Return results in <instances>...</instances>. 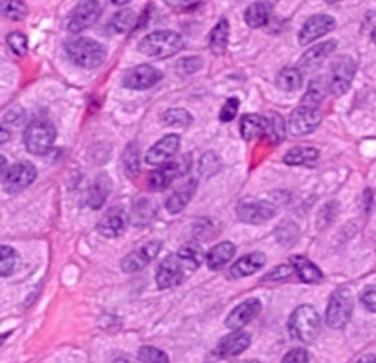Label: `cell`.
Masks as SVG:
<instances>
[{"instance_id":"1","label":"cell","mask_w":376,"mask_h":363,"mask_svg":"<svg viewBox=\"0 0 376 363\" xmlns=\"http://www.w3.org/2000/svg\"><path fill=\"white\" fill-rule=\"evenodd\" d=\"M65 50H67L68 59L77 67L84 68V70L99 68L106 59V52L103 45H99L98 40L87 39V37L68 40L65 45Z\"/></svg>"},{"instance_id":"2","label":"cell","mask_w":376,"mask_h":363,"mask_svg":"<svg viewBox=\"0 0 376 363\" xmlns=\"http://www.w3.org/2000/svg\"><path fill=\"white\" fill-rule=\"evenodd\" d=\"M288 330L294 340L301 343H312L321 330V318L318 311L310 305L297 306L288 319Z\"/></svg>"},{"instance_id":"3","label":"cell","mask_w":376,"mask_h":363,"mask_svg":"<svg viewBox=\"0 0 376 363\" xmlns=\"http://www.w3.org/2000/svg\"><path fill=\"white\" fill-rule=\"evenodd\" d=\"M184 48V39L177 31H153L138 43V50L149 57H171Z\"/></svg>"},{"instance_id":"4","label":"cell","mask_w":376,"mask_h":363,"mask_svg":"<svg viewBox=\"0 0 376 363\" xmlns=\"http://www.w3.org/2000/svg\"><path fill=\"white\" fill-rule=\"evenodd\" d=\"M354 311V301H353V292L349 288L341 286L338 290H334L328 299L327 312H325V321L331 328L334 330H340V328H345L347 323L353 318Z\"/></svg>"},{"instance_id":"5","label":"cell","mask_w":376,"mask_h":363,"mask_svg":"<svg viewBox=\"0 0 376 363\" xmlns=\"http://www.w3.org/2000/svg\"><path fill=\"white\" fill-rule=\"evenodd\" d=\"M57 130L48 120H33L24 130V145L35 156H43L52 149Z\"/></svg>"},{"instance_id":"6","label":"cell","mask_w":376,"mask_h":363,"mask_svg":"<svg viewBox=\"0 0 376 363\" xmlns=\"http://www.w3.org/2000/svg\"><path fill=\"white\" fill-rule=\"evenodd\" d=\"M191 162H193V160H191L189 155H184L182 158L173 160V162H167V164H164L162 167H158L156 171H153V173L149 174L147 187H149L150 191L167 189V187L171 186L177 178L184 177V174L189 171Z\"/></svg>"},{"instance_id":"7","label":"cell","mask_w":376,"mask_h":363,"mask_svg":"<svg viewBox=\"0 0 376 363\" xmlns=\"http://www.w3.org/2000/svg\"><path fill=\"white\" fill-rule=\"evenodd\" d=\"M321 120H324V112L319 111V106L301 105L288 118L287 129L294 136H306L318 129Z\"/></svg>"},{"instance_id":"8","label":"cell","mask_w":376,"mask_h":363,"mask_svg":"<svg viewBox=\"0 0 376 363\" xmlns=\"http://www.w3.org/2000/svg\"><path fill=\"white\" fill-rule=\"evenodd\" d=\"M37 178V169L31 164H15L2 174V186H4L6 193L9 195H15V193H21L26 187H30Z\"/></svg>"},{"instance_id":"9","label":"cell","mask_w":376,"mask_h":363,"mask_svg":"<svg viewBox=\"0 0 376 363\" xmlns=\"http://www.w3.org/2000/svg\"><path fill=\"white\" fill-rule=\"evenodd\" d=\"M99 15H101V4L98 0H81L68 17V31L70 33H81V31L92 26L99 18Z\"/></svg>"},{"instance_id":"10","label":"cell","mask_w":376,"mask_h":363,"mask_svg":"<svg viewBox=\"0 0 376 363\" xmlns=\"http://www.w3.org/2000/svg\"><path fill=\"white\" fill-rule=\"evenodd\" d=\"M354 74H356V62L349 57H338L331 68V79H328V86L334 96H343L353 84Z\"/></svg>"},{"instance_id":"11","label":"cell","mask_w":376,"mask_h":363,"mask_svg":"<svg viewBox=\"0 0 376 363\" xmlns=\"http://www.w3.org/2000/svg\"><path fill=\"white\" fill-rule=\"evenodd\" d=\"M184 268H186V264H184L178 253H171L160 262L158 270H156V284H158L160 290L180 284L184 279Z\"/></svg>"},{"instance_id":"12","label":"cell","mask_w":376,"mask_h":363,"mask_svg":"<svg viewBox=\"0 0 376 363\" xmlns=\"http://www.w3.org/2000/svg\"><path fill=\"white\" fill-rule=\"evenodd\" d=\"M275 213H277L275 206L265 200H244L237 208V217L246 224H262L274 218Z\"/></svg>"},{"instance_id":"13","label":"cell","mask_w":376,"mask_h":363,"mask_svg":"<svg viewBox=\"0 0 376 363\" xmlns=\"http://www.w3.org/2000/svg\"><path fill=\"white\" fill-rule=\"evenodd\" d=\"M162 250V240H150V242L143 244L138 250L131 252L127 257L121 261V268L127 274H133V272H140L143 270L147 264L155 261V257Z\"/></svg>"},{"instance_id":"14","label":"cell","mask_w":376,"mask_h":363,"mask_svg":"<svg viewBox=\"0 0 376 363\" xmlns=\"http://www.w3.org/2000/svg\"><path fill=\"white\" fill-rule=\"evenodd\" d=\"M178 151H180V136L178 134H167V136H164L160 142H156L155 145L150 147L145 156V162L149 165H153V167L164 165Z\"/></svg>"},{"instance_id":"15","label":"cell","mask_w":376,"mask_h":363,"mask_svg":"<svg viewBox=\"0 0 376 363\" xmlns=\"http://www.w3.org/2000/svg\"><path fill=\"white\" fill-rule=\"evenodd\" d=\"M334 28H336V21L331 15H314L299 30V43L303 46L310 45V43L318 40L319 37L327 35L328 31H332Z\"/></svg>"},{"instance_id":"16","label":"cell","mask_w":376,"mask_h":363,"mask_svg":"<svg viewBox=\"0 0 376 363\" xmlns=\"http://www.w3.org/2000/svg\"><path fill=\"white\" fill-rule=\"evenodd\" d=\"M160 79H162V72L156 70L150 65H140V67H134L133 70H128L125 74L123 84L127 89L133 90H147L150 86H155Z\"/></svg>"},{"instance_id":"17","label":"cell","mask_w":376,"mask_h":363,"mask_svg":"<svg viewBox=\"0 0 376 363\" xmlns=\"http://www.w3.org/2000/svg\"><path fill=\"white\" fill-rule=\"evenodd\" d=\"M250 343H252V337H250L248 333L233 330V334L222 337V340L219 341V345L213 350V356H217V358L222 359L235 358V356L243 354L244 350L250 347Z\"/></svg>"},{"instance_id":"18","label":"cell","mask_w":376,"mask_h":363,"mask_svg":"<svg viewBox=\"0 0 376 363\" xmlns=\"http://www.w3.org/2000/svg\"><path fill=\"white\" fill-rule=\"evenodd\" d=\"M262 305L259 299H248V301L240 303L233 308V311L228 314L226 318V327L230 328V330H240L243 327L252 321L259 312H261Z\"/></svg>"},{"instance_id":"19","label":"cell","mask_w":376,"mask_h":363,"mask_svg":"<svg viewBox=\"0 0 376 363\" xmlns=\"http://www.w3.org/2000/svg\"><path fill=\"white\" fill-rule=\"evenodd\" d=\"M336 46H338L336 40H325L321 45L314 46V48H309L303 55H301L299 62H297V68H299L301 72H314L316 68H319L324 65L325 59L336 50Z\"/></svg>"},{"instance_id":"20","label":"cell","mask_w":376,"mask_h":363,"mask_svg":"<svg viewBox=\"0 0 376 363\" xmlns=\"http://www.w3.org/2000/svg\"><path fill=\"white\" fill-rule=\"evenodd\" d=\"M125 228H127V217H125L123 208H111L98 224V231L106 239H116L123 235Z\"/></svg>"},{"instance_id":"21","label":"cell","mask_w":376,"mask_h":363,"mask_svg":"<svg viewBox=\"0 0 376 363\" xmlns=\"http://www.w3.org/2000/svg\"><path fill=\"white\" fill-rule=\"evenodd\" d=\"M265 262H266L265 253H261V252L248 253V255L240 257L239 261L231 266L230 277L231 279H240V277H246V275L255 274L257 270H261L262 266H265Z\"/></svg>"},{"instance_id":"22","label":"cell","mask_w":376,"mask_h":363,"mask_svg":"<svg viewBox=\"0 0 376 363\" xmlns=\"http://www.w3.org/2000/svg\"><path fill=\"white\" fill-rule=\"evenodd\" d=\"M111 178L106 177V174H99V177L90 184L89 193H87V204L92 209L103 208V204H105L109 195H111Z\"/></svg>"},{"instance_id":"23","label":"cell","mask_w":376,"mask_h":363,"mask_svg":"<svg viewBox=\"0 0 376 363\" xmlns=\"http://www.w3.org/2000/svg\"><path fill=\"white\" fill-rule=\"evenodd\" d=\"M195 191H197V180L186 182L184 186L178 187L173 195L169 196L167 202H165V209H167L169 213H173V215L175 213L184 211L186 206L191 202V199H193V195H195Z\"/></svg>"},{"instance_id":"24","label":"cell","mask_w":376,"mask_h":363,"mask_svg":"<svg viewBox=\"0 0 376 363\" xmlns=\"http://www.w3.org/2000/svg\"><path fill=\"white\" fill-rule=\"evenodd\" d=\"M235 252H237V248H235L233 242L217 244V246H213L209 250L208 257H206V264H208L209 270H221V268H224L235 257Z\"/></svg>"},{"instance_id":"25","label":"cell","mask_w":376,"mask_h":363,"mask_svg":"<svg viewBox=\"0 0 376 363\" xmlns=\"http://www.w3.org/2000/svg\"><path fill=\"white\" fill-rule=\"evenodd\" d=\"M292 266L296 268V274L303 283L306 284H318L324 281V274L319 270L318 266L312 261H309L303 255H294L292 257Z\"/></svg>"},{"instance_id":"26","label":"cell","mask_w":376,"mask_h":363,"mask_svg":"<svg viewBox=\"0 0 376 363\" xmlns=\"http://www.w3.org/2000/svg\"><path fill=\"white\" fill-rule=\"evenodd\" d=\"M268 129V120L259 114H246L240 120V136L250 142L255 138H261Z\"/></svg>"},{"instance_id":"27","label":"cell","mask_w":376,"mask_h":363,"mask_svg":"<svg viewBox=\"0 0 376 363\" xmlns=\"http://www.w3.org/2000/svg\"><path fill=\"white\" fill-rule=\"evenodd\" d=\"M318 158H319V151L316 147L299 145L290 149V151L284 155L283 162L287 165H312L318 162Z\"/></svg>"},{"instance_id":"28","label":"cell","mask_w":376,"mask_h":363,"mask_svg":"<svg viewBox=\"0 0 376 363\" xmlns=\"http://www.w3.org/2000/svg\"><path fill=\"white\" fill-rule=\"evenodd\" d=\"M156 215V206L149 199H138L134 200L133 211H131V222L136 228H143L149 224Z\"/></svg>"},{"instance_id":"29","label":"cell","mask_w":376,"mask_h":363,"mask_svg":"<svg viewBox=\"0 0 376 363\" xmlns=\"http://www.w3.org/2000/svg\"><path fill=\"white\" fill-rule=\"evenodd\" d=\"M328 90H331L328 81L321 79V77H316V79H312L309 83V89H306V94L303 96V99H301V105L319 106L321 103H324V99H325V96H327Z\"/></svg>"},{"instance_id":"30","label":"cell","mask_w":376,"mask_h":363,"mask_svg":"<svg viewBox=\"0 0 376 363\" xmlns=\"http://www.w3.org/2000/svg\"><path fill=\"white\" fill-rule=\"evenodd\" d=\"M228 37H230V24H228L226 18H221L211 30V33H209V50L215 55L224 53L226 46H228Z\"/></svg>"},{"instance_id":"31","label":"cell","mask_w":376,"mask_h":363,"mask_svg":"<svg viewBox=\"0 0 376 363\" xmlns=\"http://www.w3.org/2000/svg\"><path fill=\"white\" fill-rule=\"evenodd\" d=\"M272 8L265 2H255L244 11V23L250 28H261L270 21Z\"/></svg>"},{"instance_id":"32","label":"cell","mask_w":376,"mask_h":363,"mask_svg":"<svg viewBox=\"0 0 376 363\" xmlns=\"http://www.w3.org/2000/svg\"><path fill=\"white\" fill-rule=\"evenodd\" d=\"M303 84V74L297 67H287L279 72L277 76V86L284 92H296Z\"/></svg>"},{"instance_id":"33","label":"cell","mask_w":376,"mask_h":363,"mask_svg":"<svg viewBox=\"0 0 376 363\" xmlns=\"http://www.w3.org/2000/svg\"><path fill=\"white\" fill-rule=\"evenodd\" d=\"M123 171L127 178H136L140 173V145L136 142L128 143L123 152Z\"/></svg>"},{"instance_id":"34","label":"cell","mask_w":376,"mask_h":363,"mask_svg":"<svg viewBox=\"0 0 376 363\" xmlns=\"http://www.w3.org/2000/svg\"><path fill=\"white\" fill-rule=\"evenodd\" d=\"M136 23V13L133 9H121L111 18V30L114 33H128Z\"/></svg>"},{"instance_id":"35","label":"cell","mask_w":376,"mask_h":363,"mask_svg":"<svg viewBox=\"0 0 376 363\" xmlns=\"http://www.w3.org/2000/svg\"><path fill=\"white\" fill-rule=\"evenodd\" d=\"M18 253L15 252L11 246H2L0 248V275L2 277H8V275L13 274L18 268Z\"/></svg>"},{"instance_id":"36","label":"cell","mask_w":376,"mask_h":363,"mask_svg":"<svg viewBox=\"0 0 376 363\" xmlns=\"http://www.w3.org/2000/svg\"><path fill=\"white\" fill-rule=\"evenodd\" d=\"M0 11L9 21H23L28 15V8L23 0H0Z\"/></svg>"},{"instance_id":"37","label":"cell","mask_w":376,"mask_h":363,"mask_svg":"<svg viewBox=\"0 0 376 363\" xmlns=\"http://www.w3.org/2000/svg\"><path fill=\"white\" fill-rule=\"evenodd\" d=\"M162 123L169 127H187L193 123V116L184 108H169L167 112L162 114Z\"/></svg>"},{"instance_id":"38","label":"cell","mask_w":376,"mask_h":363,"mask_svg":"<svg viewBox=\"0 0 376 363\" xmlns=\"http://www.w3.org/2000/svg\"><path fill=\"white\" fill-rule=\"evenodd\" d=\"M178 255H180V259L184 261L186 268H189V270H197L204 261L202 250H200L199 246H195V244L184 246V248L178 252Z\"/></svg>"},{"instance_id":"39","label":"cell","mask_w":376,"mask_h":363,"mask_svg":"<svg viewBox=\"0 0 376 363\" xmlns=\"http://www.w3.org/2000/svg\"><path fill=\"white\" fill-rule=\"evenodd\" d=\"M268 129H266V134L268 138H272V142L274 143H281L284 140V133H287V125H284L283 118L277 114H270L268 118Z\"/></svg>"},{"instance_id":"40","label":"cell","mask_w":376,"mask_h":363,"mask_svg":"<svg viewBox=\"0 0 376 363\" xmlns=\"http://www.w3.org/2000/svg\"><path fill=\"white\" fill-rule=\"evenodd\" d=\"M138 358H140V362L142 363H171L164 350H160L156 349V347L150 345L140 347V350H138Z\"/></svg>"},{"instance_id":"41","label":"cell","mask_w":376,"mask_h":363,"mask_svg":"<svg viewBox=\"0 0 376 363\" xmlns=\"http://www.w3.org/2000/svg\"><path fill=\"white\" fill-rule=\"evenodd\" d=\"M199 169L202 177H213V174L217 173L219 169H221V158H219L217 152H206V155L200 158Z\"/></svg>"},{"instance_id":"42","label":"cell","mask_w":376,"mask_h":363,"mask_svg":"<svg viewBox=\"0 0 376 363\" xmlns=\"http://www.w3.org/2000/svg\"><path fill=\"white\" fill-rule=\"evenodd\" d=\"M6 43H8L9 50L15 53V55H24L28 52V37L24 35L23 31H11L8 37H6Z\"/></svg>"},{"instance_id":"43","label":"cell","mask_w":376,"mask_h":363,"mask_svg":"<svg viewBox=\"0 0 376 363\" xmlns=\"http://www.w3.org/2000/svg\"><path fill=\"white\" fill-rule=\"evenodd\" d=\"M296 268L292 264H281L275 266L274 270H270L268 274L262 277V283H274V281H287L288 277H292Z\"/></svg>"},{"instance_id":"44","label":"cell","mask_w":376,"mask_h":363,"mask_svg":"<svg viewBox=\"0 0 376 363\" xmlns=\"http://www.w3.org/2000/svg\"><path fill=\"white\" fill-rule=\"evenodd\" d=\"M202 68V59L200 57H186L180 59L177 62V67H175V72L180 74V76H191V74H195L197 70Z\"/></svg>"},{"instance_id":"45","label":"cell","mask_w":376,"mask_h":363,"mask_svg":"<svg viewBox=\"0 0 376 363\" xmlns=\"http://www.w3.org/2000/svg\"><path fill=\"white\" fill-rule=\"evenodd\" d=\"M239 105L240 103L237 98L226 99L224 106L221 108V114H219V120H221L222 123H230L231 120H235V116L239 112Z\"/></svg>"},{"instance_id":"46","label":"cell","mask_w":376,"mask_h":363,"mask_svg":"<svg viewBox=\"0 0 376 363\" xmlns=\"http://www.w3.org/2000/svg\"><path fill=\"white\" fill-rule=\"evenodd\" d=\"M338 208H340V206H338L336 202H328L327 206H324V209H321V213H319V217H318V226L319 228L328 226V222L336 217Z\"/></svg>"},{"instance_id":"47","label":"cell","mask_w":376,"mask_h":363,"mask_svg":"<svg viewBox=\"0 0 376 363\" xmlns=\"http://www.w3.org/2000/svg\"><path fill=\"white\" fill-rule=\"evenodd\" d=\"M281 363H310L309 352H306L305 349H299V347H297V349L288 350Z\"/></svg>"},{"instance_id":"48","label":"cell","mask_w":376,"mask_h":363,"mask_svg":"<svg viewBox=\"0 0 376 363\" xmlns=\"http://www.w3.org/2000/svg\"><path fill=\"white\" fill-rule=\"evenodd\" d=\"M362 305L365 311L376 314V284L375 286H369L367 290L362 294Z\"/></svg>"},{"instance_id":"49","label":"cell","mask_w":376,"mask_h":363,"mask_svg":"<svg viewBox=\"0 0 376 363\" xmlns=\"http://www.w3.org/2000/svg\"><path fill=\"white\" fill-rule=\"evenodd\" d=\"M204 0H165V4L169 8L177 9V11H187V9L197 8L199 4H202Z\"/></svg>"},{"instance_id":"50","label":"cell","mask_w":376,"mask_h":363,"mask_svg":"<svg viewBox=\"0 0 376 363\" xmlns=\"http://www.w3.org/2000/svg\"><path fill=\"white\" fill-rule=\"evenodd\" d=\"M356 363H376V358L372 354H365L358 359Z\"/></svg>"},{"instance_id":"51","label":"cell","mask_w":376,"mask_h":363,"mask_svg":"<svg viewBox=\"0 0 376 363\" xmlns=\"http://www.w3.org/2000/svg\"><path fill=\"white\" fill-rule=\"evenodd\" d=\"M112 2H114V4H118V6H125V4H128L131 0H112Z\"/></svg>"},{"instance_id":"52","label":"cell","mask_w":376,"mask_h":363,"mask_svg":"<svg viewBox=\"0 0 376 363\" xmlns=\"http://www.w3.org/2000/svg\"><path fill=\"white\" fill-rule=\"evenodd\" d=\"M327 4H336V2H340V0H325Z\"/></svg>"},{"instance_id":"53","label":"cell","mask_w":376,"mask_h":363,"mask_svg":"<svg viewBox=\"0 0 376 363\" xmlns=\"http://www.w3.org/2000/svg\"><path fill=\"white\" fill-rule=\"evenodd\" d=\"M372 40H375V45H376V30L372 31Z\"/></svg>"},{"instance_id":"54","label":"cell","mask_w":376,"mask_h":363,"mask_svg":"<svg viewBox=\"0 0 376 363\" xmlns=\"http://www.w3.org/2000/svg\"><path fill=\"white\" fill-rule=\"evenodd\" d=\"M243 363H261V362H255V359H252V362H243Z\"/></svg>"}]
</instances>
